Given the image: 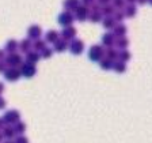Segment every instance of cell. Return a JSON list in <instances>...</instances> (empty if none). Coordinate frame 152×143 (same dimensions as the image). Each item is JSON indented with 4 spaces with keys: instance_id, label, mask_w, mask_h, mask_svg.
<instances>
[{
    "instance_id": "cell-39",
    "label": "cell",
    "mask_w": 152,
    "mask_h": 143,
    "mask_svg": "<svg viewBox=\"0 0 152 143\" xmlns=\"http://www.w3.org/2000/svg\"><path fill=\"white\" fill-rule=\"evenodd\" d=\"M4 57H6V52H4L3 49H0V61H3Z\"/></svg>"
},
{
    "instance_id": "cell-16",
    "label": "cell",
    "mask_w": 152,
    "mask_h": 143,
    "mask_svg": "<svg viewBox=\"0 0 152 143\" xmlns=\"http://www.w3.org/2000/svg\"><path fill=\"white\" fill-rule=\"evenodd\" d=\"M16 49H18V41L16 40H10V41H7L6 48H4L3 51L8 52V55H10V53H16Z\"/></svg>"
},
{
    "instance_id": "cell-5",
    "label": "cell",
    "mask_w": 152,
    "mask_h": 143,
    "mask_svg": "<svg viewBox=\"0 0 152 143\" xmlns=\"http://www.w3.org/2000/svg\"><path fill=\"white\" fill-rule=\"evenodd\" d=\"M76 34H77V30H76L73 26H69V27H65L63 29V32L60 33V40H63V41H65L66 44L69 41H73L76 37Z\"/></svg>"
},
{
    "instance_id": "cell-4",
    "label": "cell",
    "mask_w": 152,
    "mask_h": 143,
    "mask_svg": "<svg viewBox=\"0 0 152 143\" xmlns=\"http://www.w3.org/2000/svg\"><path fill=\"white\" fill-rule=\"evenodd\" d=\"M68 49L71 51V53L75 55V56H79L84 52V42L82 40H77L75 38L73 41H71V44L68 45Z\"/></svg>"
},
{
    "instance_id": "cell-3",
    "label": "cell",
    "mask_w": 152,
    "mask_h": 143,
    "mask_svg": "<svg viewBox=\"0 0 152 143\" xmlns=\"http://www.w3.org/2000/svg\"><path fill=\"white\" fill-rule=\"evenodd\" d=\"M4 63H6L7 68L8 67H12V68H19L20 64H22V57L18 53H10L4 57Z\"/></svg>"
},
{
    "instance_id": "cell-33",
    "label": "cell",
    "mask_w": 152,
    "mask_h": 143,
    "mask_svg": "<svg viewBox=\"0 0 152 143\" xmlns=\"http://www.w3.org/2000/svg\"><path fill=\"white\" fill-rule=\"evenodd\" d=\"M114 4H111V6L114 7V10L115 8H118V10H121V8H124L125 7V1L124 0H115V1H113Z\"/></svg>"
},
{
    "instance_id": "cell-11",
    "label": "cell",
    "mask_w": 152,
    "mask_h": 143,
    "mask_svg": "<svg viewBox=\"0 0 152 143\" xmlns=\"http://www.w3.org/2000/svg\"><path fill=\"white\" fill-rule=\"evenodd\" d=\"M126 33H128V29H126V26L124 25V23H118V25H115L114 26V29H113V37L115 38V40H118V38H124L125 35H126Z\"/></svg>"
},
{
    "instance_id": "cell-7",
    "label": "cell",
    "mask_w": 152,
    "mask_h": 143,
    "mask_svg": "<svg viewBox=\"0 0 152 143\" xmlns=\"http://www.w3.org/2000/svg\"><path fill=\"white\" fill-rule=\"evenodd\" d=\"M19 71H20V75H23L25 78H33V76L37 74V68H35V66H31V64H28V63L20 64Z\"/></svg>"
},
{
    "instance_id": "cell-36",
    "label": "cell",
    "mask_w": 152,
    "mask_h": 143,
    "mask_svg": "<svg viewBox=\"0 0 152 143\" xmlns=\"http://www.w3.org/2000/svg\"><path fill=\"white\" fill-rule=\"evenodd\" d=\"M4 108H6V100L0 95V111H1V109H4Z\"/></svg>"
},
{
    "instance_id": "cell-18",
    "label": "cell",
    "mask_w": 152,
    "mask_h": 143,
    "mask_svg": "<svg viewBox=\"0 0 152 143\" xmlns=\"http://www.w3.org/2000/svg\"><path fill=\"white\" fill-rule=\"evenodd\" d=\"M99 13H101L102 16L104 15L106 18H110L111 15H114V13H115V11H114V7L111 6V4H107V6L101 7V11H99Z\"/></svg>"
},
{
    "instance_id": "cell-29",
    "label": "cell",
    "mask_w": 152,
    "mask_h": 143,
    "mask_svg": "<svg viewBox=\"0 0 152 143\" xmlns=\"http://www.w3.org/2000/svg\"><path fill=\"white\" fill-rule=\"evenodd\" d=\"M102 23H103V27L104 29H107V30H113L114 29V26L117 25V23L114 22V19L111 18H104V19H102Z\"/></svg>"
},
{
    "instance_id": "cell-8",
    "label": "cell",
    "mask_w": 152,
    "mask_h": 143,
    "mask_svg": "<svg viewBox=\"0 0 152 143\" xmlns=\"http://www.w3.org/2000/svg\"><path fill=\"white\" fill-rule=\"evenodd\" d=\"M20 71L19 68H12V67H8L6 71H4V78H6L8 82H16L18 79H20Z\"/></svg>"
},
{
    "instance_id": "cell-32",
    "label": "cell",
    "mask_w": 152,
    "mask_h": 143,
    "mask_svg": "<svg viewBox=\"0 0 152 143\" xmlns=\"http://www.w3.org/2000/svg\"><path fill=\"white\" fill-rule=\"evenodd\" d=\"M111 18L114 19V22L115 23H122V21L125 19V15H124V13L118 11V13H114V15L111 16Z\"/></svg>"
},
{
    "instance_id": "cell-34",
    "label": "cell",
    "mask_w": 152,
    "mask_h": 143,
    "mask_svg": "<svg viewBox=\"0 0 152 143\" xmlns=\"http://www.w3.org/2000/svg\"><path fill=\"white\" fill-rule=\"evenodd\" d=\"M90 13H99L101 11V6H99L98 3H95V1H92L91 7H90Z\"/></svg>"
},
{
    "instance_id": "cell-43",
    "label": "cell",
    "mask_w": 152,
    "mask_h": 143,
    "mask_svg": "<svg viewBox=\"0 0 152 143\" xmlns=\"http://www.w3.org/2000/svg\"><path fill=\"white\" fill-rule=\"evenodd\" d=\"M6 143H12V142H10V140H8V142H6Z\"/></svg>"
},
{
    "instance_id": "cell-2",
    "label": "cell",
    "mask_w": 152,
    "mask_h": 143,
    "mask_svg": "<svg viewBox=\"0 0 152 143\" xmlns=\"http://www.w3.org/2000/svg\"><path fill=\"white\" fill-rule=\"evenodd\" d=\"M1 120H3V123L7 124V125H12V124L15 125L18 121H20V113H19L16 109H11V111L4 113Z\"/></svg>"
},
{
    "instance_id": "cell-21",
    "label": "cell",
    "mask_w": 152,
    "mask_h": 143,
    "mask_svg": "<svg viewBox=\"0 0 152 143\" xmlns=\"http://www.w3.org/2000/svg\"><path fill=\"white\" fill-rule=\"evenodd\" d=\"M54 52H58V53H63V52H65L66 49H68V44H66L65 41H63V40H58L57 42H54V46H53Z\"/></svg>"
},
{
    "instance_id": "cell-12",
    "label": "cell",
    "mask_w": 152,
    "mask_h": 143,
    "mask_svg": "<svg viewBox=\"0 0 152 143\" xmlns=\"http://www.w3.org/2000/svg\"><path fill=\"white\" fill-rule=\"evenodd\" d=\"M114 41H115V38L113 37L111 33H106L102 35V46H107V49L114 46Z\"/></svg>"
},
{
    "instance_id": "cell-24",
    "label": "cell",
    "mask_w": 152,
    "mask_h": 143,
    "mask_svg": "<svg viewBox=\"0 0 152 143\" xmlns=\"http://www.w3.org/2000/svg\"><path fill=\"white\" fill-rule=\"evenodd\" d=\"M12 128H14V131H15V133L22 135V133L26 132V130H27V125H26V123H23V121H18V123H16Z\"/></svg>"
},
{
    "instance_id": "cell-28",
    "label": "cell",
    "mask_w": 152,
    "mask_h": 143,
    "mask_svg": "<svg viewBox=\"0 0 152 143\" xmlns=\"http://www.w3.org/2000/svg\"><path fill=\"white\" fill-rule=\"evenodd\" d=\"M113 70L117 74H124L126 71V64L121 63V61H117V63H113Z\"/></svg>"
},
{
    "instance_id": "cell-14",
    "label": "cell",
    "mask_w": 152,
    "mask_h": 143,
    "mask_svg": "<svg viewBox=\"0 0 152 143\" xmlns=\"http://www.w3.org/2000/svg\"><path fill=\"white\" fill-rule=\"evenodd\" d=\"M45 42H50V44H54V42H57L58 40H60V33L56 32V30H49V32L46 33V35H45Z\"/></svg>"
},
{
    "instance_id": "cell-17",
    "label": "cell",
    "mask_w": 152,
    "mask_h": 143,
    "mask_svg": "<svg viewBox=\"0 0 152 143\" xmlns=\"http://www.w3.org/2000/svg\"><path fill=\"white\" fill-rule=\"evenodd\" d=\"M114 45H115L118 49H121V51H126V48L129 46V40H128L126 37L118 38V40H115V41H114Z\"/></svg>"
},
{
    "instance_id": "cell-23",
    "label": "cell",
    "mask_w": 152,
    "mask_h": 143,
    "mask_svg": "<svg viewBox=\"0 0 152 143\" xmlns=\"http://www.w3.org/2000/svg\"><path fill=\"white\" fill-rule=\"evenodd\" d=\"M77 7H79V1H64V8L66 13H75Z\"/></svg>"
},
{
    "instance_id": "cell-41",
    "label": "cell",
    "mask_w": 152,
    "mask_h": 143,
    "mask_svg": "<svg viewBox=\"0 0 152 143\" xmlns=\"http://www.w3.org/2000/svg\"><path fill=\"white\" fill-rule=\"evenodd\" d=\"M4 127V123H3V120L0 119V128H3Z\"/></svg>"
},
{
    "instance_id": "cell-31",
    "label": "cell",
    "mask_w": 152,
    "mask_h": 143,
    "mask_svg": "<svg viewBox=\"0 0 152 143\" xmlns=\"http://www.w3.org/2000/svg\"><path fill=\"white\" fill-rule=\"evenodd\" d=\"M52 55H53V49H52V48H48V46H46L44 51L41 52V55H39V56H41L42 59H50Z\"/></svg>"
},
{
    "instance_id": "cell-22",
    "label": "cell",
    "mask_w": 152,
    "mask_h": 143,
    "mask_svg": "<svg viewBox=\"0 0 152 143\" xmlns=\"http://www.w3.org/2000/svg\"><path fill=\"white\" fill-rule=\"evenodd\" d=\"M136 13H137L136 6H134V4H128L124 15H125V18H134V16H136Z\"/></svg>"
},
{
    "instance_id": "cell-35",
    "label": "cell",
    "mask_w": 152,
    "mask_h": 143,
    "mask_svg": "<svg viewBox=\"0 0 152 143\" xmlns=\"http://www.w3.org/2000/svg\"><path fill=\"white\" fill-rule=\"evenodd\" d=\"M15 143H28V139L25 136V135H19V136L16 138Z\"/></svg>"
},
{
    "instance_id": "cell-26",
    "label": "cell",
    "mask_w": 152,
    "mask_h": 143,
    "mask_svg": "<svg viewBox=\"0 0 152 143\" xmlns=\"http://www.w3.org/2000/svg\"><path fill=\"white\" fill-rule=\"evenodd\" d=\"M33 48H34V52H42L46 48V42L42 41V40H37V41H34V44L31 45Z\"/></svg>"
},
{
    "instance_id": "cell-15",
    "label": "cell",
    "mask_w": 152,
    "mask_h": 143,
    "mask_svg": "<svg viewBox=\"0 0 152 143\" xmlns=\"http://www.w3.org/2000/svg\"><path fill=\"white\" fill-rule=\"evenodd\" d=\"M18 49H20V52H23V53H28L31 51V41L28 38L22 40L20 42H18Z\"/></svg>"
},
{
    "instance_id": "cell-1",
    "label": "cell",
    "mask_w": 152,
    "mask_h": 143,
    "mask_svg": "<svg viewBox=\"0 0 152 143\" xmlns=\"http://www.w3.org/2000/svg\"><path fill=\"white\" fill-rule=\"evenodd\" d=\"M104 57V48L102 45H92L88 51V59L94 63L101 61Z\"/></svg>"
},
{
    "instance_id": "cell-20",
    "label": "cell",
    "mask_w": 152,
    "mask_h": 143,
    "mask_svg": "<svg viewBox=\"0 0 152 143\" xmlns=\"http://www.w3.org/2000/svg\"><path fill=\"white\" fill-rule=\"evenodd\" d=\"M104 57L106 59H109L110 61H114L118 59V51L117 49H114V48H109V49H106L104 51Z\"/></svg>"
},
{
    "instance_id": "cell-27",
    "label": "cell",
    "mask_w": 152,
    "mask_h": 143,
    "mask_svg": "<svg viewBox=\"0 0 152 143\" xmlns=\"http://www.w3.org/2000/svg\"><path fill=\"white\" fill-rule=\"evenodd\" d=\"M99 66H101L102 70H113V61H110L109 59H106V57H103L101 61H99Z\"/></svg>"
},
{
    "instance_id": "cell-10",
    "label": "cell",
    "mask_w": 152,
    "mask_h": 143,
    "mask_svg": "<svg viewBox=\"0 0 152 143\" xmlns=\"http://www.w3.org/2000/svg\"><path fill=\"white\" fill-rule=\"evenodd\" d=\"M41 35H42V30L38 25H31L27 29V37L30 41H31V40H34V41L41 40Z\"/></svg>"
},
{
    "instance_id": "cell-37",
    "label": "cell",
    "mask_w": 152,
    "mask_h": 143,
    "mask_svg": "<svg viewBox=\"0 0 152 143\" xmlns=\"http://www.w3.org/2000/svg\"><path fill=\"white\" fill-rule=\"evenodd\" d=\"M7 70V66H6V63L4 61H0V72H3L4 74V71Z\"/></svg>"
},
{
    "instance_id": "cell-9",
    "label": "cell",
    "mask_w": 152,
    "mask_h": 143,
    "mask_svg": "<svg viewBox=\"0 0 152 143\" xmlns=\"http://www.w3.org/2000/svg\"><path fill=\"white\" fill-rule=\"evenodd\" d=\"M88 15H90V10L87 7L79 4V7L75 10V16L73 18H76L79 22H84L86 19H88Z\"/></svg>"
},
{
    "instance_id": "cell-38",
    "label": "cell",
    "mask_w": 152,
    "mask_h": 143,
    "mask_svg": "<svg viewBox=\"0 0 152 143\" xmlns=\"http://www.w3.org/2000/svg\"><path fill=\"white\" fill-rule=\"evenodd\" d=\"M91 4H92L91 0H84L82 6H84V7H87V8H90V7H91Z\"/></svg>"
},
{
    "instance_id": "cell-30",
    "label": "cell",
    "mask_w": 152,
    "mask_h": 143,
    "mask_svg": "<svg viewBox=\"0 0 152 143\" xmlns=\"http://www.w3.org/2000/svg\"><path fill=\"white\" fill-rule=\"evenodd\" d=\"M88 19H90V22L91 23H98L103 19V16L101 15V13H90Z\"/></svg>"
},
{
    "instance_id": "cell-40",
    "label": "cell",
    "mask_w": 152,
    "mask_h": 143,
    "mask_svg": "<svg viewBox=\"0 0 152 143\" xmlns=\"http://www.w3.org/2000/svg\"><path fill=\"white\" fill-rule=\"evenodd\" d=\"M4 91V83L0 82V95H1V93Z\"/></svg>"
},
{
    "instance_id": "cell-42",
    "label": "cell",
    "mask_w": 152,
    "mask_h": 143,
    "mask_svg": "<svg viewBox=\"0 0 152 143\" xmlns=\"http://www.w3.org/2000/svg\"><path fill=\"white\" fill-rule=\"evenodd\" d=\"M4 138H3V135H1V132H0V143H1V140H3Z\"/></svg>"
},
{
    "instance_id": "cell-19",
    "label": "cell",
    "mask_w": 152,
    "mask_h": 143,
    "mask_svg": "<svg viewBox=\"0 0 152 143\" xmlns=\"http://www.w3.org/2000/svg\"><path fill=\"white\" fill-rule=\"evenodd\" d=\"M1 135H3V138H6V139H12V138H15V131H14V128L11 127V125H6V127H3V132H1Z\"/></svg>"
},
{
    "instance_id": "cell-6",
    "label": "cell",
    "mask_w": 152,
    "mask_h": 143,
    "mask_svg": "<svg viewBox=\"0 0 152 143\" xmlns=\"http://www.w3.org/2000/svg\"><path fill=\"white\" fill-rule=\"evenodd\" d=\"M73 19H75V18H73V14L64 11L63 14H60V15H58V18H57V22H58V25H60V26H63V29H65V27H69V26H72Z\"/></svg>"
},
{
    "instance_id": "cell-13",
    "label": "cell",
    "mask_w": 152,
    "mask_h": 143,
    "mask_svg": "<svg viewBox=\"0 0 152 143\" xmlns=\"http://www.w3.org/2000/svg\"><path fill=\"white\" fill-rule=\"evenodd\" d=\"M39 59H41V56H39V53H37V52L34 51H30L28 53H26V63L31 64V66H35V64L39 61Z\"/></svg>"
},
{
    "instance_id": "cell-25",
    "label": "cell",
    "mask_w": 152,
    "mask_h": 143,
    "mask_svg": "<svg viewBox=\"0 0 152 143\" xmlns=\"http://www.w3.org/2000/svg\"><path fill=\"white\" fill-rule=\"evenodd\" d=\"M130 57H132V55H130L129 51H121V52H118V60H120L121 63H126V61H129Z\"/></svg>"
}]
</instances>
